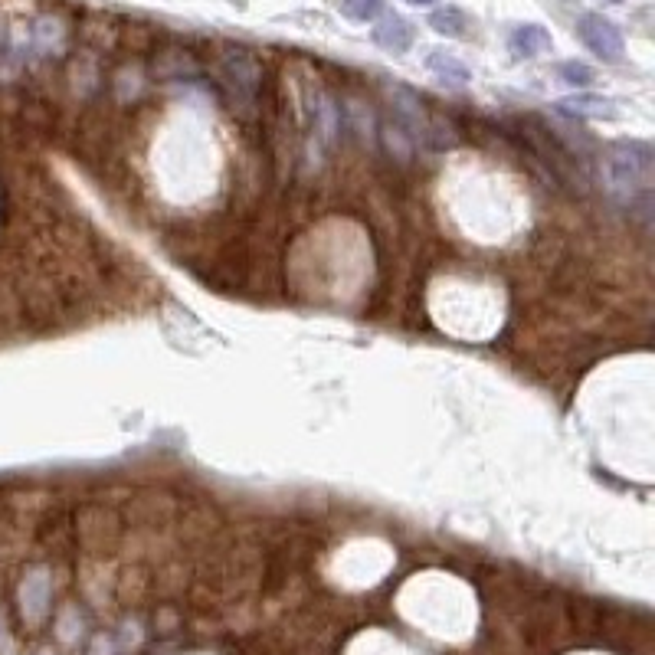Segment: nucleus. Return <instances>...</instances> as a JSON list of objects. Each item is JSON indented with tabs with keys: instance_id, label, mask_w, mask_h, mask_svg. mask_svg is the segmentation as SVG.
I'll return each instance as SVG.
<instances>
[{
	"instance_id": "f257e3e1",
	"label": "nucleus",
	"mask_w": 655,
	"mask_h": 655,
	"mask_svg": "<svg viewBox=\"0 0 655 655\" xmlns=\"http://www.w3.org/2000/svg\"><path fill=\"white\" fill-rule=\"evenodd\" d=\"M652 171L655 151L649 141H616L606 148L603 174L610 197L639 220L652 217Z\"/></svg>"
},
{
	"instance_id": "f03ea898",
	"label": "nucleus",
	"mask_w": 655,
	"mask_h": 655,
	"mask_svg": "<svg viewBox=\"0 0 655 655\" xmlns=\"http://www.w3.org/2000/svg\"><path fill=\"white\" fill-rule=\"evenodd\" d=\"M577 37L583 40V46L593 53L606 59V63H619L626 53V40L623 33L613 20H606L603 14H583L577 20Z\"/></svg>"
},
{
	"instance_id": "7ed1b4c3",
	"label": "nucleus",
	"mask_w": 655,
	"mask_h": 655,
	"mask_svg": "<svg viewBox=\"0 0 655 655\" xmlns=\"http://www.w3.org/2000/svg\"><path fill=\"white\" fill-rule=\"evenodd\" d=\"M413 23H407L403 17H387L380 27H374V43L380 46V50H387V53H407L410 46H413Z\"/></svg>"
},
{
	"instance_id": "20e7f679",
	"label": "nucleus",
	"mask_w": 655,
	"mask_h": 655,
	"mask_svg": "<svg viewBox=\"0 0 655 655\" xmlns=\"http://www.w3.org/2000/svg\"><path fill=\"white\" fill-rule=\"evenodd\" d=\"M511 53L521 56V59H531V56H541L551 50V33H547L544 27H538V23H524V27H518L515 33H511Z\"/></svg>"
},
{
	"instance_id": "39448f33",
	"label": "nucleus",
	"mask_w": 655,
	"mask_h": 655,
	"mask_svg": "<svg viewBox=\"0 0 655 655\" xmlns=\"http://www.w3.org/2000/svg\"><path fill=\"white\" fill-rule=\"evenodd\" d=\"M561 115H574V118H610L616 112V105L603 95H570L554 105Z\"/></svg>"
},
{
	"instance_id": "423d86ee",
	"label": "nucleus",
	"mask_w": 655,
	"mask_h": 655,
	"mask_svg": "<svg viewBox=\"0 0 655 655\" xmlns=\"http://www.w3.org/2000/svg\"><path fill=\"white\" fill-rule=\"evenodd\" d=\"M430 27L436 33H443V37H459L462 40V37H469V33H472V17L459 7H443L430 17Z\"/></svg>"
},
{
	"instance_id": "0eeeda50",
	"label": "nucleus",
	"mask_w": 655,
	"mask_h": 655,
	"mask_svg": "<svg viewBox=\"0 0 655 655\" xmlns=\"http://www.w3.org/2000/svg\"><path fill=\"white\" fill-rule=\"evenodd\" d=\"M426 66H430L433 73H436L439 79L446 82V86H466V82L472 79V76H469V69L462 66L456 56H449V53H439V50H436V53L430 56V63H426Z\"/></svg>"
},
{
	"instance_id": "6e6552de",
	"label": "nucleus",
	"mask_w": 655,
	"mask_h": 655,
	"mask_svg": "<svg viewBox=\"0 0 655 655\" xmlns=\"http://www.w3.org/2000/svg\"><path fill=\"white\" fill-rule=\"evenodd\" d=\"M338 10L348 20L367 23V20H374L380 10H384V0H338Z\"/></svg>"
},
{
	"instance_id": "1a4fd4ad",
	"label": "nucleus",
	"mask_w": 655,
	"mask_h": 655,
	"mask_svg": "<svg viewBox=\"0 0 655 655\" xmlns=\"http://www.w3.org/2000/svg\"><path fill=\"white\" fill-rule=\"evenodd\" d=\"M557 73H561L567 86H590L593 82V69L583 66V63H561L557 66Z\"/></svg>"
},
{
	"instance_id": "9d476101",
	"label": "nucleus",
	"mask_w": 655,
	"mask_h": 655,
	"mask_svg": "<svg viewBox=\"0 0 655 655\" xmlns=\"http://www.w3.org/2000/svg\"><path fill=\"white\" fill-rule=\"evenodd\" d=\"M407 4H413V7H430V4H436V0H407Z\"/></svg>"
},
{
	"instance_id": "9b49d317",
	"label": "nucleus",
	"mask_w": 655,
	"mask_h": 655,
	"mask_svg": "<svg viewBox=\"0 0 655 655\" xmlns=\"http://www.w3.org/2000/svg\"><path fill=\"white\" fill-rule=\"evenodd\" d=\"M610 4H623V0H610Z\"/></svg>"
}]
</instances>
